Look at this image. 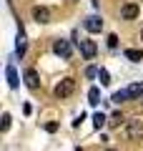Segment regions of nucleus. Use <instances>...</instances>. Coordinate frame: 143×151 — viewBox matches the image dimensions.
Segmentation results:
<instances>
[{
	"label": "nucleus",
	"mask_w": 143,
	"mask_h": 151,
	"mask_svg": "<svg viewBox=\"0 0 143 151\" xmlns=\"http://www.w3.org/2000/svg\"><path fill=\"white\" fill-rule=\"evenodd\" d=\"M55 98H70L75 93V78H63V81H58V86H55Z\"/></svg>",
	"instance_id": "1"
},
{
	"label": "nucleus",
	"mask_w": 143,
	"mask_h": 151,
	"mask_svg": "<svg viewBox=\"0 0 143 151\" xmlns=\"http://www.w3.org/2000/svg\"><path fill=\"white\" fill-rule=\"evenodd\" d=\"M126 136L131 141H141L143 139V121L141 119H131L126 124Z\"/></svg>",
	"instance_id": "2"
},
{
	"label": "nucleus",
	"mask_w": 143,
	"mask_h": 151,
	"mask_svg": "<svg viewBox=\"0 0 143 151\" xmlns=\"http://www.w3.org/2000/svg\"><path fill=\"white\" fill-rule=\"evenodd\" d=\"M53 53L58 55V58H63V60H70V55H73V45H70L68 40H55V43H53Z\"/></svg>",
	"instance_id": "3"
},
{
	"label": "nucleus",
	"mask_w": 143,
	"mask_h": 151,
	"mask_svg": "<svg viewBox=\"0 0 143 151\" xmlns=\"http://www.w3.org/2000/svg\"><path fill=\"white\" fill-rule=\"evenodd\" d=\"M78 45H80V53H83V58H88V60L95 58V53H98V45H95L93 40L83 38V40H78Z\"/></svg>",
	"instance_id": "4"
},
{
	"label": "nucleus",
	"mask_w": 143,
	"mask_h": 151,
	"mask_svg": "<svg viewBox=\"0 0 143 151\" xmlns=\"http://www.w3.org/2000/svg\"><path fill=\"white\" fill-rule=\"evenodd\" d=\"M83 25H85V30H88V33H101V30H103L101 15H88V18L83 20Z\"/></svg>",
	"instance_id": "5"
},
{
	"label": "nucleus",
	"mask_w": 143,
	"mask_h": 151,
	"mask_svg": "<svg viewBox=\"0 0 143 151\" xmlns=\"http://www.w3.org/2000/svg\"><path fill=\"white\" fill-rule=\"evenodd\" d=\"M138 13H141V8H138L136 3H126V5L121 8V18L123 20H136Z\"/></svg>",
	"instance_id": "6"
},
{
	"label": "nucleus",
	"mask_w": 143,
	"mask_h": 151,
	"mask_svg": "<svg viewBox=\"0 0 143 151\" xmlns=\"http://www.w3.org/2000/svg\"><path fill=\"white\" fill-rule=\"evenodd\" d=\"M23 78H25V86L30 88V91H38V88H40V78H38L35 68H28V70H25V76H23Z\"/></svg>",
	"instance_id": "7"
},
{
	"label": "nucleus",
	"mask_w": 143,
	"mask_h": 151,
	"mask_svg": "<svg viewBox=\"0 0 143 151\" xmlns=\"http://www.w3.org/2000/svg\"><path fill=\"white\" fill-rule=\"evenodd\" d=\"M33 20L35 23H50V10L45 5H35L33 8Z\"/></svg>",
	"instance_id": "8"
},
{
	"label": "nucleus",
	"mask_w": 143,
	"mask_h": 151,
	"mask_svg": "<svg viewBox=\"0 0 143 151\" xmlns=\"http://www.w3.org/2000/svg\"><path fill=\"white\" fill-rule=\"evenodd\" d=\"M5 76H8V86H10V88H18L20 78H18V70H15V65H13V63L5 65Z\"/></svg>",
	"instance_id": "9"
},
{
	"label": "nucleus",
	"mask_w": 143,
	"mask_h": 151,
	"mask_svg": "<svg viewBox=\"0 0 143 151\" xmlns=\"http://www.w3.org/2000/svg\"><path fill=\"white\" fill-rule=\"evenodd\" d=\"M25 50H28V40H25V33H23V28H20V30H18V45H15L18 58H23V55H25Z\"/></svg>",
	"instance_id": "10"
},
{
	"label": "nucleus",
	"mask_w": 143,
	"mask_h": 151,
	"mask_svg": "<svg viewBox=\"0 0 143 151\" xmlns=\"http://www.w3.org/2000/svg\"><path fill=\"white\" fill-rule=\"evenodd\" d=\"M128 93H131V98H143V83H131Z\"/></svg>",
	"instance_id": "11"
},
{
	"label": "nucleus",
	"mask_w": 143,
	"mask_h": 151,
	"mask_svg": "<svg viewBox=\"0 0 143 151\" xmlns=\"http://www.w3.org/2000/svg\"><path fill=\"white\" fill-rule=\"evenodd\" d=\"M88 103H90V106H98V103H101V91H98L95 86L88 91Z\"/></svg>",
	"instance_id": "12"
},
{
	"label": "nucleus",
	"mask_w": 143,
	"mask_h": 151,
	"mask_svg": "<svg viewBox=\"0 0 143 151\" xmlns=\"http://www.w3.org/2000/svg\"><path fill=\"white\" fill-rule=\"evenodd\" d=\"M126 58L133 60V63H138V60L143 58V50H138V48H128V50H126Z\"/></svg>",
	"instance_id": "13"
},
{
	"label": "nucleus",
	"mask_w": 143,
	"mask_h": 151,
	"mask_svg": "<svg viewBox=\"0 0 143 151\" xmlns=\"http://www.w3.org/2000/svg\"><path fill=\"white\" fill-rule=\"evenodd\" d=\"M128 98H131V93H128V88H126V91H116L111 96V101L113 103H123V101H128Z\"/></svg>",
	"instance_id": "14"
},
{
	"label": "nucleus",
	"mask_w": 143,
	"mask_h": 151,
	"mask_svg": "<svg viewBox=\"0 0 143 151\" xmlns=\"http://www.w3.org/2000/svg\"><path fill=\"white\" fill-rule=\"evenodd\" d=\"M106 124H108V116H106V113H95V116H93V126H95V129H103Z\"/></svg>",
	"instance_id": "15"
},
{
	"label": "nucleus",
	"mask_w": 143,
	"mask_h": 151,
	"mask_svg": "<svg viewBox=\"0 0 143 151\" xmlns=\"http://www.w3.org/2000/svg\"><path fill=\"white\" fill-rule=\"evenodd\" d=\"M121 121H123V113L121 111H116V113L108 116V124H111V126H121Z\"/></svg>",
	"instance_id": "16"
},
{
	"label": "nucleus",
	"mask_w": 143,
	"mask_h": 151,
	"mask_svg": "<svg viewBox=\"0 0 143 151\" xmlns=\"http://www.w3.org/2000/svg\"><path fill=\"white\" fill-rule=\"evenodd\" d=\"M98 78H101V86H108V83H111V73H108L106 68L98 70Z\"/></svg>",
	"instance_id": "17"
},
{
	"label": "nucleus",
	"mask_w": 143,
	"mask_h": 151,
	"mask_svg": "<svg viewBox=\"0 0 143 151\" xmlns=\"http://www.w3.org/2000/svg\"><path fill=\"white\" fill-rule=\"evenodd\" d=\"M10 113H3V121H0V131H8V129H10Z\"/></svg>",
	"instance_id": "18"
},
{
	"label": "nucleus",
	"mask_w": 143,
	"mask_h": 151,
	"mask_svg": "<svg viewBox=\"0 0 143 151\" xmlns=\"http://www.w3.org/2000/svg\"><path fill=\"white\" fill-rule=\"evenodd\" d=\"M43 129H45L48 134H55V131H58V124H55V121H48V124L43 126Z\"/></svg>",
	"instance_id": "19"
},
{
	"label": "nucleus",
	"mask_w": 143,
	"mask_h": 151,
	"mask_svg": "<svg viewBox=\"0 0 143 151\" xmlns=\"http://www.w3.org/2000/svg\"><path fill=\"white\" fill-rule=\"evenodd\" d=\"M108 48H118V35H108Z\"/></svg>",
	"instance_id": "20"
},
{
	"label": "nucleus",
	"mask_w": 143,
	"mask_h": 151,
	"mask_svg": "<svg viewBox=\"0 0 143 151\" xmlns=\"http://www.w3.org/2000/svg\"><path fill=\"white\" fill-rule=\"evenodd\" d=\"M98 70H101V68H93V65H90V68H85V76H88V78H95Z\"/></svg>",
	"instance_id": "21"
},
{
	"label": "nucleus",
	"mask_w": 143,
	"mask_h": 151,
	"mask_svg": "<svg viewBox=\"0 0 143 151\" xmlns=\"http://www.w3.org/2000/svg\"><path fill=\"white\" fill-rule=\"evenodd\" d=\"M106 151H118V149H106Z\"/></svg>",
	"instance_id": "22"
},
{
	"label": "nucleus",
	"mask_w": 143,
	"mask_h": 151,
	"mask_svg": "<svg viewBox=\"0 0 143 151\" xmlns=\"http://www.w3.org/2000/svg\"><path fill=\"white\" fill-rule=\"evenodd\" d=\"M70 3H75V0H70Z\"/></svg>",
	"instance_id": "23"
}]
</instances>
